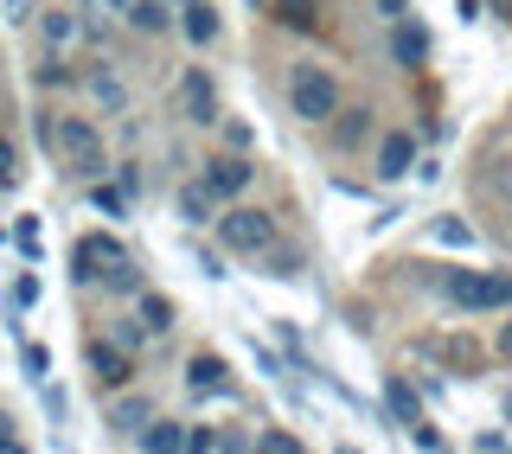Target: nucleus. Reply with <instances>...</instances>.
Segmentation results:
<instances>
[{
	"label": "nucleus",
	"instance_id": "31",
	"mask_svg": "<svg viewBox=\"0 0 512 454\" xmlns=\"http://www.w3.org/2000/svg\"><path fill=\"white\" fill-rule=\"evenodd\" d=\"M0 448H20V435H13V416L0 410Z\"/></svg>",
	"mask_w": 512,
	"mask_h": 454
},
{
	"label": "nucleus",
	"instance_id": "1",
	"mask_svg": "<svg viewBox=\"0 0 512 454\" xmlns=\"http://www.w3.org/2000/svg\"><path fill=\"white\" fill-rule=\"evenodd\" d=\"M442 295L455 307H468V314H500V307H512V275H500V269H448Z\"/></svg>",
	"mask_w": 512,
	"mask_h": 454
},
{
	"label": "nucleus",
	"instance_id": "13",
	"mask_svg": "<svg viewBox=\"0 0 512 454\" xmlns=\"http://www.w3.org/2000/svg\"><path fill=\"white\" fill-rule=\"evenodd\" d=\"M173 205H180V218H186V224H205V218H218V192L205 186V180L180 186V199H173Z\"/></svg>",
	"mask_w": 512,
	"mask_h": 454
},
{
	"label": "nucleus",
	"instance_id": "10",
	"mask_svg": "<svg viewBox=\"0 0 512 454\" xmlns=\"http://www.w3.org/2000/svg\"><path fill=\"white\" fill-rule=\"evenodd\" d=\"M103 423L116 429V435H141V429L154 423V403H148V397H122V403H109Z\"/></svg>",
	"mask_w": 512,
	"mask_h": 454
},
{
	"label": "nucleus",
	"instance_id": "15",
	"mask_svg": "<svg viewBox=\"0 0 512 454\" xmlns=\"http://www.w3.org/2000/svg\"><path fill=\"white\" fill-rule=\"evenodd\" d=\"M128 26H135V32H154V39H160V32L173 26L167 0H128Z\"/></svg>",
	"mask_w": 512,
	"mask_h": 454
},
{
	"label": "nucleus",
	"instance_id": "34",
	"mask_svg": "<svg viewBox=\"0 0 512 454\" xmlns=\"http://www.w3.org/2000/svg\"><path fill=\"white\" fill-rule=\"evenodd\" d=\"M397 7H410V0H384V13H397Z\"/></svg>",
	"mask_w": 512,
	"mask_h": 454
},
{
	"label": "nucleus",
	"instance_id": "8",
	"mask_svg": "<svg viewBox=\"0 0 512 454\" xmlns=\"http://www.w3.org/2000/svg\"><path fill=\"white\" fill-rule=\"evenodd\" d=\"M250 180H256V167H250L244 154H224V160H212V167H205V186H212L218 199H237Z\"/></svg>",
	"mask_w": 512,
	"mask_h": 454
},
{
	"label": "nucleus",
	"instance_id": "24",
	"mask_svg": "<svg viewBox=\"0 0 512 454\" xmlns=\"http://www.w3.org/2000/svg\"><path fill=\"white\" fill-rule=\"evenodd\" d=\"M436 237H442V243H461V250L474 243V231H468V224H455V218H442V224H436Z\"/></svg>",
	"mask_w": 512,
	"mask_h": 454
},
{
	"label": "nucleus",
	"instance_id": "37",
	"mask_svg": "<svg viewBox=\"0 0 512 454\" xmlns=\"http://www.w3.org/2000/svg\"><path fill=\"white\" fill-rule=\"evenodd\" d=\"M180 7H186V0H180Z\"/></svg>",
	"mask_w": 512,
	"mask_h": 454
},
{
	"label": "nucleus",
	"instance_id": "33",
	"mask_svg": "<svg viewBox=\"0 0 512 454\" xmlns=\"http://www.w3.org/2000/svg\"><path fill=\"white\" fill-rule=\"evenodd\" d=\"M500 352H506V359H512V320H506V327H500Z\"/></svg>",
	"mask_w": 512,
	"mask_h": 454
},
{
	"label": "nucleus",
	"instance_id": "6",
	"mask_svg": "<svg viewBox=\"0 0 512 454\" xmlns=\"http://www.w3.org/2000/svg\"><path fill=\"white\" fill-rule=\"evenodd\" d=\"M84 359H90V378L103 384V391H122V384L135 378V365H128V346H122V339H116V346H103V339H96Z\"/></svg>",
	"mask_w": 512,
	"mask_h": 454
},
{
	"label": "nucleus",
	"instance_id": "25",
	"mask_svg": "<svg viewBox=\"0 0 512 454\" xmlns=\"http://www.w3.org/2000/svg\"><path fill=\"white\" fill-rule=\"evenodd\" d=\"M256 448H269V454H301V442H295V435H282V429H269Z\"/></svg>",
	"mask_w": 512,
	"mask_h": 454
},
{
	"label": "nucleus",
	"instance_id": "12",
	"mask_svg": "<svg viewBox=\"0 0 512 454\" xmlns=\"http://www.w3.org/2000/svg\"><path fill=\"white\" fill-rule=\"evenodd\" d=\"M410 167H416V141H410V135H384V148H378V173H384V180H404Z\"/></svg>",
	"mask_w": 512,
	"mask_h": 454
},
{
	"label": "nucleus",
	"instance_id": "32",
	"mask_svg": "<svg viewBox=\"0 0 512 454\" xmlns=\"http://www.w3.org/2000/svg\"><path fill=\"white\" fill-rule=\"evenodd\" d=\"M7 7V20H26V0H0Z\"/></svg>",
	"mask_w": 512,
	"mask_h": 454
},
{
	"label": "nucleus",
	"instance_id": "7",
	"mask_svg": "<svg viewBox=\"0 0 512 454\" xmlns=\"http://www.w3.org/2000/svg\"><path fill=\"white\" fill-rule=\"evenodd\" d=\"M180 116H186V122H218V90H212V77H205V71H186V84H180Z\"/></svg>",
	"mask_w": 512,
	"mask_h": 454
},
{
	"label": "nucleus",
	"instance_id": "35",
	"mask_svg": "<svg viewBox=\"0 0 512 454\" xmlns=\"http://www.w3.org/2000/svg\"><path fill=\"white\" fill-rule=\"evenodd\" d=\"M109 7H128V0H109Z\"/></svg>",
	"mask_w": 512,
	"mask_h": 454
},
{
	"label": "nucleus",
	"instance_id": "9",
	"mask_svg": "<svg viewBox=\"0 0 512 454\" xmlns=\"http://www.w3.org/2000/svg\"><path fill=\"white\" fill-rule=\"evenodd\" d=\"M116 256H128L116 237H84V243H77V275H84V282H96V275L116 263Z\"/></svg>",
	"mask_w": 512,
	"mask_h": 454
},
{
	"label": "nucleus",
	"instance_id": "16",
	"mask_svg": "<svg viewBox=\"0 0 512 454\" xmlns=\"http://www.w3.org/2000/svg\"><path fill=\"white\" fill-rule=\"evenodd\" d=\"M135 442L148 448V454H173V448H186V429H180V423H160V416H154V423L141 429Z\"/></svg>",
	"mask_w": 512,
	"mask_h": 454
},
{
	"label": "nucleus",
	"instance_id": "30",
	"mask_svg": "<svg viewBox=\"0 0 512 454\" xmlns=\"http://www.w3.org/2000/svg\"><path fill=\"white\" fill-rule=\"evenodd\" d=\"M7 180H13V141L0 135V186H7Z\"/></svg>",
	"mask_w": 512,
	"mask_h": 454
},
{
	"label": "nucleus",
	"instance_id": "28",
	"mask_svg": "<svg viewBox=\"0 0 512 454\" xmlns=\"http://www.w3.org/2000/svg\"><path fill=\"white\" fill-rule=\"evenodd\" d=\"M39 84L52 90V84H71V71H64V64H39Z\"/></svg>",
	"mask_w": 512,
	"mask_h": 454
},
{
	"label": "nucleus",
	"instance_id": "11",
	"mask_svg": "<svg viewBox=\"0 0 512 454\" xmlns=\"http://www.w3.org/2000/svg\"><path fill=\"white\" fill-rule=\"evenodd\" d=\"M218 7H212V0H186V13H180V32H186V39L192 45H212L218 39Z\"/></svg>",
	"mask_w": 512,
	"mask_h": 454
},
{
	"label": "nucleus",
	"instance_id": "5",
	"mask_svg": "<svg viewBox=\"0 0 512 454\" xmlns=\"http://www.w3.org/2000/svg\"><path fill=\"white\" fill-rule=\"evenodd\" d=\"M186 391L192 397H231L237 384H231V365L218 359V352H199V359L186 365Z\"/></svg>",
	"mask_w": 512,
	"mask_h": 454
},
{
	"label": "nucleus",
	"instance_id": "17",
	"mask_svg": "<svg viewBox=\"0 0 512 454\" xmlns=\"http://www.w3.org/2000/svg\"><path fill=\"white\" fill-rule=\"evenodd\" d=\"M391 52H397V64H423L429 58V32L423 26H397L391 32Z\"/></svg>",
	"mask_w": 512,
	"mask_h": 454
},
{
	"label": "nucleus",
	"instance_id": "4",
	"mask_svg": "<svg viewBox=\"0 0 512 454\" xmlns=\"http://www.w3.org/2000/svg\"><path fill=\"white\" fill-rule=\"evenodd\" d=\"M218 243L237 256H263V250H276V218L256 212V205H237V212L218 218Z\"/></svg>",
	"mask_w": 512,
	"mask_h": 454
},
{
	"label": "nucleus",
	"instance_id": "23",
	"mask_svg": "<svg viewBox=\"0 0 512 454\" xmlns=\"http://www.w3.org/2000/svg\"><path fill=\"white\" fill-rule=\"evenodd\" d=\"M45 39H52V45L77 39V20H71V13H45Z\"/></svg>",
	"mask_w": 512,
	"mask_h": 454
},
{
	"label": "nucleus",
	"instance_id": "26",
	"mask_svg": "<svg viewBox=\"0 0 512 454\" xmlns=\"http://www.w3.org/2000/svg\"><path fill=\"white\" fill-rule=\"evenodd\" d=\"M365 128H372V122H365V109H359V116H346V122H340V141H346V148H352V141H359Z\"/></svg>",
	"mask_w": 512,
	"mask_h": 454
},
{
	"label": "nucleus",
	"instance_id": "3",
	"mask_svg": "<svg viewBox=\"0 0 512 454\" xmlns=\"http://www.w3.org/2000/svg\"><path fill=\"white\" fill-rule=\"evenodd\" d=\"M288 109H295L301 122H333L340 116V84H333L320 64H301V71L288 77Z\"/></svg>",
	"mask_w": 512,
	"mask_h": 454
},
{
	"label": "nucleus",
	"instance_id": "21",
	"mask_svg": "<svg viewBox=\"0 0 512 454\" xmlns=\"http://www.w3.org/2000/svg\"><path fill=\"white\" fill-rule=\"evenodd\" d=\"M90 96H96L103 109H122V103H128V90H122V84H116L109 71H90Z\"/></svg>",
	"mask_w": 512,
	"mask_h": 454
},
{
	"label": "nucleus",
	"instance_id": "27",
	"mask_svg": "<svg viewBox=\"0 0 512 454\" xmlns=\"http://www.w3.org/2000/svg\"><path fill=\"white\" fill-rule=\"evenodd\" d=\"M218 442H224V435H212V429H186V448H199V454L218 448Z\"/></svg>",
	"mask_w": 512,
	"mask_h": 454
},
{
	"label": "nucleus",
	"instance_id": "14",
	"mask_svg": "<svg viewBox=\"0 0 512 454\" xmlns=\"http://www.w3.org/2000/svg\"><path fill=\"white\" fill-rule=\"evenodd\" d=\"M384 410H391V423H397V429H410L416 416H423V410H416V391H410L404 378H384Z\"/></svg>",
	"mask_w": 512,
	"mask_h": 454
},
{
	"label": "nucleus",
	"instance_id": "20",
	"mask_svg": "<svg viewBox=\"0 0 512 454\" xmlns=\"http://www.w3.org/2000/svg\"><path fill=\"white\" fill-rule=\"evenodd\" d=\"M276 7H282V26H295V32H314L320 26L314 0H276Z\"/></svg>",
	"mask_w": 512,
	"mask_h": 454
},
{
	"label": "nucleus",
	"instance_id": "29",
	"mask_svg": "<svg viewBox=\"0 0 512 454\" xmlns=\"http://www.w3.org/2000/svg\"><path fill=\"white\" fill-rule=\"evenodd\" d=\"M45 365H52V359H45V346H26V371H32V378H45Z\"/></svg>",
	"mask_w": 512,
	"mask_h": 454
},
{
	"label": "nucleus",
	"instance_id": "19",
	"mask_svg": "<svg viewBox=\"0 0 512 454\" xmlns=\"http://www.w3.org/2000/svg\"><path fill=\"white\" fill-rule=\"evenodd\" d=\"M90 205H96L103 218H122V212H128V186H122V180H116V186L96 180V186H90Z\"/></svg>",
	"mask_w": 512,
	"mask_h": 454
},
{
	"label": "nucleus",
	"instance_id": "22",
	"mask_svg": "<svg viewBox=\"0 0 512 454\" xmlns=\"http://www.w3.org/2000/svg\"><path fill=\"white\" fill-rule=\"evenodd\" d=\"M141 320H148V333H167L173 327V301L167 295H141Z\"/></svg>",
	"mask_w": 512,
	"mask_h": 454
},
{
	"label": "nucleus",
	"instance_id": "18",
	"mask_svg": "<svg viewBox=\"0 0 512 454\" xmlns=\"http://www.w3.org/2000/svg\"><path fill=\"white\" fill-rule=\"evenodd\" d=\"M96 282H103L109 295H135V288H141V269H135V256H116V263H109L103 275H96Z\"/></svg>",
	"mask_w": 512,
	"mask_h": 454
},
{
	"label": "nucleus",
	"instance_id": "2",
	"mask_svg": "<svg viewBox=\"0 0 512 454\" xmlns=\"http://www.w3.org/2000/svg\"><path fill=\"white\" fill-rule=\"evenodd\" d=\"M39 135H45V148L64 154V167H71V173H84V180H103V135H96L90 122H77V116H71V122H52V116H45Z\"/></svg>",
	"mask_w": 512,
	"mask_h": 454
},
{
	"label": "nucleus",
	"instance_id": "36",
	"mask_svg": "<svg viewBox=\"0 0 512 454\" xmlns=\"http://www.w3.org/2000/svg\"><path fill=\"white\" fill-rule=\"evenodd\" d=\"M506 416H512V397H506Z\"/></svg>",
	"mask_w": 512,
	"mask_h": 454
}]
</instances>
